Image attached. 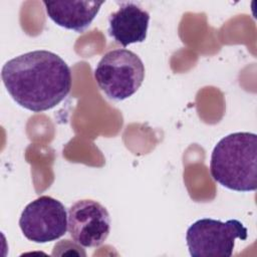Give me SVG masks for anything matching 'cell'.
Returning <instances> with one entry per match:
<instances>
[{
	"label": "cell",
	"mask_w": 257,
	"mask_h": 257,
	"mask_svg": "<svg viewBox=\"0 0 257 257\" xmlns=\"http://www.w3.org/2000/svg\"><path fill=\"white\" fill-rule=\"evenodd\" d=\"M1 77L10 96L33 112L53 108L72 86L68 64L48 50H33L8 60L2 67Z\"/></svg>",
	"instance_id": "1"
},
{
	"label": "cell",
	"mask_w": 257,
	"mask_h": 257,
	"mask_svg": "<svg viewBox=\"0 0 257 257\" xmlns=\"http://www.w3.org/2000/svg\"><path fill=\"white\" fill-rule=\"evenodd\" d=\"M210 174L223 187L251 192L257 189V136L238 132L222 138L213 149Z\"/></svg>",
	"instance_id": "2"
},
{
	"label": "cell",
	"mask_w": 257,
	"mask_h": 257,
	"mask_svg": "<svg viewBox=\"0 0 257 257\" xmlns=\"http://www.w3.org/2000/svg\"><path fill=\"white\" fill-rule=\"evenodd\" d=\"M145 65L138 54L125 49L106 52L95 66L93 75L98 87L113 100L135 94L145 79Z\"/></svg>",
	"instance_id": "3"
},
{
	"label": "cell",
	"mask_w": 257,
	"mask_h": 257,
	"mask_svg": "<svg viewBox=\"0 0 257 257\" xmlns=\"http://www.w3.org/2000/svg\"><path fill=\"white\" fill-rule=\"evenodd\" d=\"M247 236V228L237 219L222 222L203 218L188 228L186 241L193 257H230L235 240H246Z\"/></svg>",
	"instance_id": "4"
},
{
	"label": "cell",
	"mask_w": 257,
	"mask_h": 257,
	"mask_svg": "<svg viewBox=\"0 0 257 257\" xmlns=\"http://www.w3.org/2000/svg\"><path fill=\"white\" fill-rule=\"evenodd\" d=\"M67 216L60 201L50 196H40L25 206L19 218V227L28 240L47 243L66 233Z\"/></svg>",
	"instance_id": "5"
},
{
	"label": "cell",
	"mask_w": 257,
	"mask_h": 257,
	"mask_svg": "<svg viewBox=\"0 0 257 257\" xmlns=\"http://www.w3.org/2000/svg\"><path fill=\"white\" fill-rule=\"evenodd\" d=\"M67 231L72 240L85 248L98 247L110 232V217L104 206L91 200H78L70 206Z\"/></svg>",
	"instance_id": "6"
},
{
	"label": "cell",
	"mask_w": 257,
	"mask_h": 257,
	"mask_svg": "<svg viewBox=\"0 0 257 257\" xmlns=\"http://www.w3.org/2000/svg\"><path fill=\"white\" fill-rule=\"evenodd\" d=\"M150 14L135 2H122L108 17V35L126 47L144 42L147 38Z\"/></svg>",
	"instance_id": "7"
},
{
	"label": "cell",
	"mask_w": 257,
	"mask_h": 257,
	"mask_svg": "<svg viewBox=\"0 0 257 257\" xmlns=\"http://www.w3.org/2000/svg\"><path fill=\"white\" fill-rule=\"evenodd\" d=\"M104 1H43L48 17L58 26L83 32L94 20Z\"/></svg>",
	"instance_id": "8"
}]
</instances>
